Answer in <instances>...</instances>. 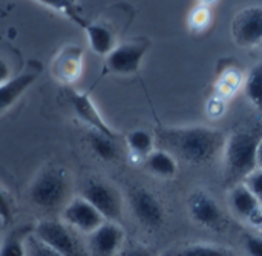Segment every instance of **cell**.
Wrapping results in <instances>:
<instances>
[{
  "label": "cell",
  "instance_id": "1",
  "mask_svg": "<svg viewBox=\"0 0 262 256\" xmlns=\"http://www.w3.org/2000/svg\"><path fill=\"white\" fill-rule=\"evenodd\" d=\"M155 144L175 160L190 164H207L224 152L226 137L207 126L160 127L154 134Z\"/></svg>",
  "mask_w": 262,
  "mask_h": 256
},
{
  "label": "cell",
  "instance_id": "2",
  "mask_svg": "<svg viewBox=\"0 0 262 256\" xmlns=\"http://www.w3.org/2000/svg\"><path fill=\"white\" fill-rule=\"evenodd\" d=\"M69 195V180L63 167L48 166L34 180L29 187L31 201L46 210L66 206Z\"/></svg>",
  "mask_w": 262,
  "mask_h": 256
},
{
  "label": "cell",
  "instance_id": "3",
  "mask_svg": "<svg viewBox=\"0 0 262 256\" xmlns=\"http://www.w3.org/2000/svg\"><path fill=\"white\" fill-rule=\"evenodd\" d=\"M261 137L252 132H235L226 140L224 163L235 180H246L256 167V147Z\"/></svg>",
  "mask_w": 262,
  "mask_h": 256
},
{
  "label": "cell",
  "instance_id": "4",
  "mask_svg": "<svg viewBox=\"0 0 262 256\" xmlns=\"http://www.w3.org/2000/svg\"><path fill=\"white\" fill-rule=\"evenodd\" d=\"M32 233L63 256H89L86 247L66 223L43 220L37 223Z\"/></svg>",
  "mask_w": 262,
  "mask_h": 256
},
{
  "label": "cell",
  "instance_id": "5",
  "mask_svg": "<svg viewBox=\"0 0 262 256\" xmlns=\"http://www.w3.org/2000/svg\"><path fill=\"white\" fill-rule=\"evenodd\" d=\"M81 197L89 201L106 221L118 223L123 215L121 195L112 184L106 181L89 180L83 189Z\"/></svg>",
  "mask_w": 262,
  "mask_h": 256
},
{
  "label": "cell",
  "instance_id": "6",
  "mask_svg": "<svg viewBox=\"0 0 262 256\" xmlns=\"http://www.w3.org/2000/svg\"><path fill=\"white\" fill-rule=\"evenodd\" d=\"M232 35L241 48H252L262 43V6L241 9L232 22Z\"/></svg>",
  "mask_w": 262,
  "mask_h": 256
},
{
  "label": "cell",
  "instance_id": "7",
  "mask_svg": "<svg viewBox=\"0 0 262 256\" xmlns=\"http://www.w3.org/2000/svg\"><path fill=\"white\" fill-rule=\"evenodd\" d=\"M129 204L137 221L149 229H158L164 223V210L157 197L144 189L134 187L129 192Z\"/></svg>",
  "mask_w": 262,
  "mask_h": 256
},
{
  "label": "cell",
  "instance_id": "8",
  "mask_svg": "<svg viewBox=\"0 0 262 256\" xmlns=\"http://www.w3.org/2000/svg\"><path fill=\"white\" fill-rule=\"evenodd\" d=\"M63 220L69 227L84 235H91L103 223H106V220L98 214V210L83 197L72 198L63 207Z\"/></svg>",
  "mask_w": 262,
  "mask_h": 256
},
{
  "label": "cell",
  "instance_id": "9",
  "mask_svg": "<svg viewBox=\"0 0 262 256\" xmlns=\"http://www.w3.org/2000/svg\"><path fill=\"white\" fill-rule=\"evenodd\" d=\"M124 243V230L118 223L106 221L88 235L86 250L89 256H117Z\"/></svg>",
  "mask_w": 262,
  "mask_h": 256
},
{
  "label": "cell",
  "instance_id": "10",
  "mask_svg": "<svg viewBox=\"0 0 262 256\" xmlns=\"http://www.w3.org/2000/svg\"><path fill=\"white\" fill-rule=\"evenodd\" d=\"M147 46L140 41H130L118 45L107 57H106V68L112 74L118 75H130L138 72L141 61Z\"/></svg>",
  "mask_w": 262,
  "mask_h": 256
},
{
  "label": "cell",
  "instance_id": "11",
  "mask_svg": "<svg viewBox=\"0 0 262 256\" xmlns=\"http://www.w3.org/2000/svg\"><path fill=\"white\" fill-rule=\"evenodd\" d=\"M68 97H69V101H71V106H72L75 115L83 123H86L92 131H95L98 134H103V135H106V137H109L112 140H117L118 135L104 121V118L98 112V109L94 104L89 94L80 92V91H75V89H68Z\"/></svg>",
  "mask_w": 262,
  "mask_h": 256
},
{
  "label": "cell",
  "instance_id": "12",
  "mask_svg": "<svg viewBox=\"0 0 262 256\" xmlns=\"http://www.w3.org/2000/svg\"><path fill=\"white\" fill-rule=\"evenodd\" d=\"M189 212L190 217L203 227L212 229V230H221L226 226L224 214L220 207V204L206 192L200 190L192 194L189 198Z\"/></svg>",
  "mask_w": 262,
  "mask_h": 256
},
{
  "label": "cell",
  "instance_id": "13",
  "mask_svg": "<svg viewBox=\"0 0 262 256\" xmlns=\"http://www.w3.org/2000/svg\"><path fill=\"white\" fill-rule=\"evenodd\" d=\"M83 65V49L78 46H66L57 55L52 63V72L58 81L64 84L74 83L81 74Z\"/></svg>",
  "mask_w": 262,
  "mask_h": 256
},
{
  "label": "cell",
  "instance_id": "14",
  "mask_svg": "<svg viewBox=\"0 0 262 256\" xmlns=\"http://www.w3.org/2000/svg\"><path fill=\"white\" fill-rule=\"evenodd\" d=\"M37 74L23 72L0 83V114L8 111L35 81Z\"/></svg>",
  "mask_w": 262,
  "mask_h": 256
},
{
  "label": "cell",
  "instance_id": "15",
  "mask_svg": "<svg viewBox=\"0 0 262 256\" xmlns=\"http://www.w3.org/2000/svg\"><path fill=\"white\" fill-rule=\"evenodd\" d=\"M230 207L235 215L247 221L262 206L244 183H238L230 192Z\"/></svg>",
  "mask_w": 262,
  "mask_h": 256
},
{
  "label": "cell",
  "instance_id": "16",
  "mask_svg": "<svg viewBox=\"0 0 262 256\" xmlns=\"http://www.w3.org/2000/svg\"><path fill=\"white\" fill-rule=\"evenodd\" d=\"M84 31L88 35L89 46L95 54L107 57L117 48L115 35L107 26H104L101 23H89L84 28Z\"/></svg>",
  "mask_w": 262,
  "mask_h": 256
},
{
  "label": "cell",
  "instance_id": "17",
  "mask_svg": "<svg viewBox=\"0 0 262 256\" xmlns=\"http://www.w3.org/2000/svg\"><path fill=\"white\" fill-rule=\"evenodd\" d=\"M144 166L147 170H150L152 174L163 177V178H172L178 172L177 160L170 154H167L161 149H155L154 152H150L144 158Z\"/></svg>",
  "mask_w": 262,
  "mask_h": 256
},
{
  "label": "cell",
  "instance_id": "18",
  "mask_svg": "<svg viewBox=\"0 0 262 256\" xmlns=\"http://www.w3.org/2000/svg\"><path fill=\"white\" fill-rule=\"evenodd\" d=\"M88 143H89L91 149L94 151V154L104 161H112L118 157V149H117L115 140H112L103 134L91 131L88 135Z\"/></svg>",
  "mask_w": 262,
  "mask_h": 256
},
{
  "label": "cell",
  "instance_id": "19",
  "mask_svg": "<svg viewBox=\"0 0 262 256\" xmlns=\"http://www.w3.org/2000/svg\"><path fill=\"white\" fill-rule=\"evenodd\" d=\"M163 256H235L232 250L226 249V247H220V246H213V244H204V243H198V244H190V246H184L180 249H173L169 250L166 255Z\"/></svg>",
  "mask_w": 262,
  "mask_h": 256
},
{
  "label": "cell",
  "instance_id": "20",
  "mask_svg": "<svg viewBox=\"0 0 262 256\" xmlns=\"http://www.w3.org/2000/svg\"><path fill=\"white\" fill-rule=\"evenodd\" d=\"M126 141H127L129 149H130L135 155L141 157L143 160H144L150 152L155 151V138H154V134L147 132V131H144V129L132 131V132L127 135Z\"/></svg>",
  "mask_w": 262,
  "mask_h": 256
},
{
  "label": "cell",
  "instance_id": "21",
  "mask_svg": "<svg viewBox=\"0 0 262 256\" xmlns=\"http://www.w3.org/2000/svg\"><path fill=\"white\" fill-rule=\"evenodd\" d=\"M244 91L247 98L256 108L262 109V61L253 66L252 71L249 72L244 83Z\"/></svg>",
  "mask_w": 262,
  "mask_h": 256
},
{
  "label": "cell",
  "instance_id": "22",
  "mask_svg": "<svg viewBox=\"0 0 262 256\" xmlns=\"http://www.w3.org/2000/svg\"><path fill=\"white\" fill-rule=\"evenodd\" d=\"M29 232L18 229L8 233L0 244V256H25V240Z\"/></svg>",
  "mask_w": 262,
  "mask_h": 256
},
{
  "label": "cell",
  "instance_id": "23",
  "mask_svg": "<svg viewBox=\"0 0 262 256\" xmlns=\"http://www.w3.org/2000/svg\"><path fill=\"white\" fill-rule=\"evenodd\" d=\"M40 5H45L46 8L54 9L55 12L68 17L69 20H72L74 23L80 25L83 29L89 25L80 14V11L77 9V3L75 2H38Z\"/></svg>",
  "mask_w": 262,
  "mask_h": 256
},
{
  "label": "cell",
  "instance_id": "24",
  "mask_svg": "<svg viewBox=\"0 0 262 256\" xmlns=\"http://www.w3.org/2000/svg\"><path fill=\"white\" fill-rule=\"evenodd\" d=\"M25 256H63L60 255L57 250H54L51 246H48L46 243H43L41 240H38L32 230L28 233L26 240H25Z\"/></svg>",
  "mask_w": 262,
  "mask_h": 256
},
{
  "label": "cell",
  "instance_id": "25",
  "mask_svg": "<svg viewBox=\"0 0 262 256\" xmlns=\"http://www.w3.org/2000/svg\"><path fill=\"white\" fill-rule=\"evenodd\" d=\"M243 183L249 187V190L256 197V200L261 203L262 206V170L256 169Z\"/></svg>",
  "mask_w": 262,
  "mask_h": 256
},
{
  "label": "cell",
  "instance_id": "26",
  "mask_svg": "<svg viewBox=\"0 0 262 256\" xmlns=\"http://www.w3.org/2000/svg\"><path fill=\"white\" fill-rule=\"evenodd\" d=\"M12 215H14L12 201H11V198L8 197V194L0 187V221L6 226V224L11 223Z\"/></svg>",
  "mask_w": 262,
  "mask_h": 256
},
{
  "label": "cell",
  "instance_id": "27",
  "mask_svg": "<svg viewBox=\"0 0 262 256\" xmlns=\"http://www.w3.org/2000/svg\"><path fill=\"white\" fill-rule=\"evenodd\" d=\"M246 250L250 256H262V238L261 237H247L244 241Z\"/></svg>",
  "mask_w": 262,
  "mask_h": 256
},
{
  "label": "cell",
  "instance_id": "28",
  "mask_svg": "<svg viewBox=\"0 0 262 256\" xmlns=\"http://www.w3.org/2000/svg\"><path fill=\"white\" fill-rule=\"evenodd\" d=\"M120 256H157L154 252H150L149 249L143 247V246H132L127 247L126 250H123Z\"/></svg>",
  "mask_w": 262,
  "mask_h": 256
},
{
  "label": "cell",
  "instance_id": "29",
  "mask_svg": "<svg viewBox=\"0 0 262 256\" xmlns=\"http://www.w3.org/2000/svg\"><path fill=\"white\" fill-rule=\"evenodd\" d=\"M8 65L3 61V60H0V83H3V81H6L8 78Z\"/></svg>",
  "mask_w": 262,
  "mask_h": 256
},
{
  "label": "cell",
  "instance_id": "30",
  "mask_svg": "<svg viewBox=\"0 0 262 256\" xmlns=\"http://www.w3.org/2000/svg\"><path fill=\"white\" fill-rule=\"evenodd\" d=\"M256 167L262 170V137L258 143V147H256Z\"/></svg>",
  "mask_w": 262,
  "mask_h": 256
}]
</instances>
